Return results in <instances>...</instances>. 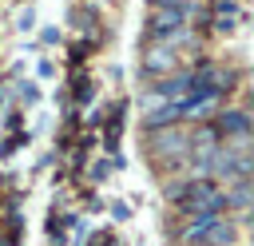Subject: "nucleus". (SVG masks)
Masks as SVG:
<instances>
[{
  "label": "nucleus",
  "instance_id": "obj_1",
  "mask_svg": "<svg viewBox=\"0 0 254 246\" xmlns=\"http://www.w3.org/2000/svg\"><path fill=\"white\" fill-rule=\"evenodd\" d=\"M167 198L179 206V214H222L226 210V198L222 190L210 183V179H183V183H171L167 186Z\"/></svg>",
  "mask_w": 254,
  "mask_h": 246
},
{
  "label": "nucleus",
  "instance_id": "obj_2",
  "mask_svg": "<svg viewBox=\"0 0 254 246\" xmlns=\"http://www.w3.org/2000/svg\"><path fill=\"white\" fill-rule=\"evenodd\" d=\"M194 12H198L194 0H155V8H151V16H147V40L159 44V40L183 32Z\"/></svg>",
  "mask_w": 254,
  "mask_h": 246
},
{
  "label": "nucleus",
  "instance_id": "obj_3",
  "mask_svg": "<svg viewBox=\"0 0 254 246\" xmlns=\"http://www.w3.org/2000/svg\"><path fill=\"white\" fill-rule=\"evenodd\" d=\"M210 131H214V139H234V143H242V139L250 135V115H246L242 107H226V111H218V115L210 119Z\"/></svg>",
  "mask_w": 254,
  "mask_h": 246
},
{
  "label": "nucleus",
  "instance_id": "obj_4",
  "mask_svg": "<svg viewBox=\"0 0 254 246\" xmlns=\"http://www.w3.org/2000/svg\"><path fill=\"white\" fill-rule=\"evenodd\" d=\"M187 151H190V135H187V131H175V127L159 131V139H155V135L147 139V155H151V159H179V155H187Z\"/></svg>",
  "mask_w": 254,
  "mask_h": 246
},
{
  "label": "nucleus",
  "instance_id": "obj_5",
  "mask_svg": "<svg viewBox=\"0 0 254 246\" xmlns=\"http://www.w3.org/2000/svg\"><path fill=\"white\" fill-rule=\"evenodd\" d=\"M143 71H147V75H175V71H183V60H179V52H171L167 44H147V52H143Z\"/></svg>",
  "mask_w": 254,
  "mask_h": 246
},
{
  "label": "nucleus",
  "instance_id": "obj_6",
  "mask_svg": "<svg viewBox=\"0 0 254 246\" xmlns=\"http://www.w3.org/2000/svg\"><path fill=\"white\" fill-rule=\"evenodd\" d=\"M198 246H238V230H234V222H230V218H214Z\"/></svg>",
  "mask_w": 254,
  "mask_h": 246
},
{
  "label": "nucleus",
  "instance_id": "obj_7",
  "mask_svg": "<svg viewBox=\"0 0 254 246\" xmlns=\"http://www.w3.org/2000/svg\"><path fill=\"white\" fill-rule=\"evenodd\" d=\"M238 20H242L238 0H214V32H234Z\"/></svg>",
  "mask_w": 254,
  "mask_h": 246
},
{
  "label": "nucleus",
  "instance_id": "obj_8",
  "mask_svg": "<svg viewBox=\"0 0 254 246\" xmlns=\"http://www.w3.org/2000/svg\"><path fill=\"white\" fill-rule=\"evenodd\" d=\"M250 194H254V186H250V179H234V183H230V190H222V198H226V206H234L238 214H246V210H250Z\"/></svg>",
  "mask_w": 254,
  "mask_h": 246
},
{
  "label": "nucleus",
  "instance_id": "obj_9",
  "mask_svg": "<svg viewBox=\"0 0 254 246\" xmlns=\"http://www.w3.org/2000/svg\"><path fill=\"white\" fill-rule=\"evenodd\" d=\"M238 246H242V242H238Z\"/></svg>",
  "mask_w": 254,
  "mask_h": 246
}]
</instances>
